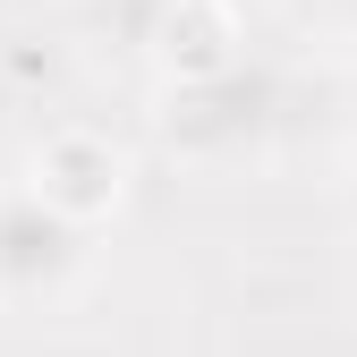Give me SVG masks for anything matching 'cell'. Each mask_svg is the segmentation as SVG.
<instances>
[{"label":"cell","instance_id":"obj_1","mask_svg":"<svg viewBox=\"0 0 357 357\" xmlns=\"http://www.w3.org/2000/svg\"><path fill=\"white\" fill-rule=\"evenodd\" d=\"M26 188H34L43 213H60L68 230H94L128 196V153L111 137H94V128H60V137H43L26 153Z\"/></svg>","mask_w":357,"mask_h":357},{"label":"cell","instance_id":"obj_2","mask_svg":"<svg viewBox=\"0 0 357 357\" xmlns=\"http://www.w3.org/2000/svg\"><path fill=\"white\" fill-rule=\"evenodd\" d=\"M162 68L170 77H230V9L221 0H178V9L162 17Z\"/></svg>","mask_w":357,"mask_h":357}]
</instances>
